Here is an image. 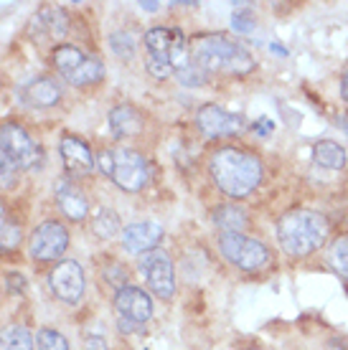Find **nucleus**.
<instances>
[{"mask_svg":"<svg viewBox=\"0 0 348 350\" xmlns=\"http://www.w3.org/2000/svg\"><path fill=\"white\" fill-rule=\"evenodd\" d=\"M13 183H16V167L10 165V160L0 152V191L13 188Z\"/></svg>","mask_w":348,"mask_h":350,"instance_id":"c85d7f7f","label":"nucleus"},{"mask_svg":"<svg viewBox=\"0 0 348 350\" xmlns=\"http://www.w3.org/2000/svg\"><path fill=\"white\" fill-rule=\"evenodd\" d=\"M49 284H51V292L61 299V302L77 305L79 299L84 297V287H87L84 269L79 267V262L64 259V262H59L51 269V274H49Z\"/></svg>","mask_w":348,"mask_h":350,"instance_id":"9b49d317","label":"nucleus"},{"mask_svg":"<svg viewBox=\"0 0 348 350\" xmlns=\"http://www.w3.org/2000/svg\"><path fill=\"white\" fill-rule=\"evenodd\" d=\"M163 239V228L158 221H138L122 231V246L130 254H148Z\"/></svg>","mask_w":348,"mask_h":350,"instance_id":"2eb2a0df","label":"nucleus"},{"mask_svg":"<svg viewBox=\"0 0 348 350\" xmlns=\"http://www.w3.org/2000/svg\"><path fill=\"white\" fill-rule=\"evenodd\" d=\"M110 49H112L114 56H120V59H132L135 56V36L130 31H114L110 36Z\"/></svg>","mask_w":348,"mask_h":350,"instance_id":"b1692460","label":"nucleus"},{"mask_svg":"<svg viewBox=\"0 0 348 350\" xmlns=\"http://www.w3.org/2000/svg\"><path fill=\"white\" fill-rule=\"evenodd\" d=\"M36 348L38 350H69V342L61 333L51 330V327H41L36 335Z\"/></svg>","mask_w":348,"mask_h":350,"instance_id":"a878e982","label":"nucleus"},{"mask_svg":"<svg viewBox=\"0 0 348 350\" xmlns=\"http://www.w3.org/2000/svg\"><path fill=\"white\" fill-rule=\"evenodd\" d=\"M211 175L221 193L232 198H244L260 185L262 163L239 148H221L211 158Z\"/></svg>","mask_w":348,"mask_h":350,"instance_id":"f257e3e1","label":"nucleus"},{"mask_svg":"<svg viewBox=\"0 0 348 350\" xmlns=\"http://www.w3.org/2000/svg\"><path fill=\"white\" fill-rule=\"evenodd\" d=\"M214 221H216V226H221L224 231L239 234V231L247 226V213H244L239 206H219V208L214 211Z\"/></svg>","mask_w":348,"mask_h":350,"instance_id":"4be33fe9","label":"nucleus"},{"mask_svg":"<svg viewBox=\"0 0 348 350\" xmlns=\"http://www.w3.org/2000/svg\"><path fill=\"white\" fill-rule=\"evenodd\" d=\"M82 340H84V348L87 350H110L107 348L105 335H99V333H87Z\"/></svg>","mask_w":348,"mask_h":350,"instance_id":"7c9ffc66","label":"nucleus"},{"mask_svg":"<svg viewBox=\"0 0 348 350\" xmlns=\"http://www.w3.org/2000/svg\"><path fill=\"white\" fill-rule=\"evenodd\" d=\"M232 26L239 31V33H252L254 31V21L244 10H236L234 16H232Z\"/></svg>","mask_w":348,"mask_h":350,"instance_id":"c756f323","label":"nucleus"},{"mask_svg":"<svg viewBox=\"0 0 348 350\" xmlns=\"http://www.w3.org/2000/svg\"><path fill=\"white\" fill-rule=\"evenodd\" d=\"M61 87L49 77H38V79L28 81L26 87H21V102L34 109H46V107L59 105Z\"/></svg>","mask_w":348,"mask_h":350,"instance_id":"f3484780","label":"nucleus"},{"mask_svg":"<svg viewBox=\"0 0 348 350\" xmlns=\"http://www.w3.org/2000/svg\"><path fill=\"white\" fill-rule=\"evenodd\" d=\"M0 350H34V338L23 325H10L0 330Z\"/></svg>","mask_w":348,"mask_h":350,"instance_id":"412c9836","label":"nucleus"},{"mask_svg":"<svg viewBox=\"0 0 348 350\" xmlns=\"http://www.w3.org/2000/svg\"><path fill=\"white\" fill-rule=\"evenodd\" d=\"M95 231H97V237L112 239L114 234L120 231V219H117V213L110 208H99V213L95 216Z\"/></svg>","mask_w":348,"mask_h":350,"instance_id":"393cba45","label":"nucleus"},{"mask_svg":"<svg viewBox=\"0 0 348 350\" xmlns=\"http://www.w3.org/2000/svg\"><path fill=\"white\" fill-rule=\"evenodd\" d=\"M56 203L64 211V216L71 221H84L89 213L87 196L79 191L77 185H71L69 180H59L56 183Z\"/></svg>","mask_w":348,"mask_h":350,"instance_id":"a211bd4d","label":"nucleus"},{"mask_svg":"<svg viewBox=\"0 0 348 350\" xmlns=\"http://www.w3.org/2000/svg\"><path fill=\"white\" fill-rule=\"evenodd\" d=\"M99 170L112 178L114 183L120 185L122 191H142L145 183L150 180V167L145 163V158L127 148H110L102 150L97 158Z\"/></svg>","mask_w":348,"mask_h":350,"instance_id":"39448f33","label":"nucleus"},{"mask_svg":"<svg viewBox=\"0 0 348 350\" xmlns=\"http://www.w3.org/2000/svg\"><path fill=\"white\" fill-rule=\"evenodd\" d=\"M140 271L148 282L150 292H156L158 297L171 299L175 295V274H173V262L166 252L153 249L140 259Z\"/></svg>","mask_w":348,"mask_h":350,"instance_id":"9d476101","label":"nucleus"},{"mask_svg":"<svg viewBox=\"0 0 348 350\" xmlns=\"http://www.w3.org/2000/svg\"><path fill=\"white\" fill-rule=\"evenodd\" d=\"M107 122H110V130H112L114 137H132L142 130V114L130 105H120L110 112Z\"/></svg>","mask_w":348,"mask_h":350,"instance_id":"6ab92c4d","label":"nucleus"},{"mask_svg":"<svg viewBox=\"0 0 348 350\" xmlns=\"http://www.w3.org/2000/svg\"><path fill=\"white\" fill-rule=\"evenodd\" d=\"M199 130L206 137H227V135H239L247 127V120L242 114L227 112L216 105H203L196 114Z\"/></svg>","mask_w":348,"mask_h":350,"instance_id":"ddd939ff","label":"nucleus"},{"mask_svg":"<svg viewBox=\"0 0 348 350\" xmlns=\"http://www.w3.org/2000/svg\"><path fill=\"white\" fill-rule=\"evenodd\" d=\"M140 8L148 10V13H156V10L160 8V3H145V0H142V3H140Z\"/></svg>","mask_w":348,"mask_h":350,"instance_id":"c9c22d12","label":"nucleus"},{"mask_svg":"<svg viewBox=\"0 0 348 350\" xmlns=\"http://www.w3.org/2000/svg\"><path fill=\"white\" fill-rule=\"evenodd\" d=\"M21 244V228L8 219V211L0 203V252H13Z\"/></svg>","mask_w":348,"mask_h":350,"instance_id":"5701e85b","label":"nucleus"},{"mask_svg":"<svg viewBox=\"0 0 348 350\" xmlns=\"http://www.w3.org/2000/svg\"><path fill=\"white\" fill-rule=\"evenodd\" d=\"M191 62L203 71H232L244 74L254 69L252 53L227 36H199L191 49Z\"/></svg>","mask_w":348,"mask_h":350,"instance_id":"20e7f679","label":"nucleus"},{"mask_svg":"<svg viewBox=\"0 0 348 350\" xmlns=\"http://www.w3.org/2000/svg\"><path fill=\"white\" fill-rule=\"evenodd\" d=\"M66 246H69V231L59 221H44L34 228L28 252L36 262H51L66 252Z\"/></svg>","mask_w":348,"mask_h":350,"instance_id":"1a4fd4ad","label":"nucleus"},{"mask_svg":"<svg viewBox=\"0 0 348 350\" xmlns=\"http://www.w3.org/2000/svg\"><path fill=\"white\" fill-rule=\"evenodd\" d=\"M61 160L71 175H89L95 170V158H92V150L84 140H79L74 135H64L59 145Z\"/></svg>","mask_w":348,"mask_h":350,"instance_id":"dca6fc26","label":"nucleus"},{"mask_svg":"<svg viewBox=\"0 0 348 350\" xmlns=\"http://www.w3.org/2000/svg\"><path fill=\"white\" fill-rule=\"evenodd\" d=\"M343 127H346V132H348V117H346V122H343Z\"/></svg>","mask_w":348,"mask_h":350,"instance_id":"e433bc0d","label":"nucleus"},{"mask_svg":"<svg viewBox=\"0 0 348 350\" xmlns=\"http://www.w3.org/2000/svg\"><path fill=\"white\" fill-rule=\"evenodd\" d=\"M107 271V269H105ZM107 280L112 282V284H120V282L127 280V271L122 269L120 264H112V271H107Z\"/></svg>","mask_w":348,"mask_h":350,"instance_id":"72a5a7b5","label":"nucleus"},{"mask_svg":"<svg viewBox=\"0 0 348 350\" xmlns=\"http://www.w3.org/2000/svg\"><path fill=\"white\" fill-rule=\"evenodd\" d=\"M0 152L18 170H38L46 160L44 150L36 145V140L26 132V127L18 122L0 124Z\"/></svg>","mask_w":348,"mask_h":350,"instance_id":"0eeeda50","label":"nucleus"},{"mask_svg":"<svg viewBox=\"0 0 348 350\" xmlns=\"http://www.w3.org/2000/svg\"><path fill=\"white\" fill-rule=\"evenodd\" d=\"M66 31H69V18H66L64 10L53 8V5L36 10L31 21H28V38L38 46L59 41V38L66 36Z\"/></svg>","mask_w":348,"mask_h":350,"instance_id":"f8f14e48","label":"nucleus"},{"mask_svg":"<svg viewBox=\"0 0 348 350\" xmlns=\"http://www.w3.org/2000/svg\"><path fill=\"white\" fill-rule=\"evenodd\" d=\"M340 94H343V99L348 102V69H346V74H343V81H340Z\"/></svg>","mask_w":348,"mask_h":350,"instance_id":"f704fd0d","label":"nucleus"},{"mask_svg":"<svg viewBox=\"0 0 348 350\" xmlns=\"http://www.w3.org/2000/svg\"><path fill=\"white\" fill-rule=\"evenodd\" d=\"M0 87H3V79H0Z\"/></svg>","mask_w":348,"mask_h":350,"instance_id":"4c0bfd02","label":"nucleus"},{"mask_svg":"<svg viewBox=\"0 0 348 350\" xmlns=\"http://www.w3.org/2000/svg\"><path fill=\"white\" fill-rule=\"evenodd\" d=\"M313 160L315 165L325 167V170H340V167L346 165V150L340 148L338 142L321 140L313 148Z\"/></svg>","mask_w":348,"mask_h":350,"instance_id":"aec40b11","label":"nucleus"},{"mask_svg":"<svg viewBox=\"0 0 348 350\" xmlns=\"http://www.w3.org/2000/svg\"><path fill=\"white\" fill-rule=\"evenodd\" d=\"M191 62L186 36L175 26H156L145 33V69L156 79H166Z\"/></svg>","mask_w":348,"mask_h":350,"instance_id":"f03ea898","label":"nucleus"},{"mask_svg":"<svg viewBox=\"0 0 348 350\" xmlns=\"http://www.w3.org/2000/svg\"><path fill=\"white\" fill-rule=\"evenodd\" d=\"M175 77H178V81L186 84V87H201V84L206 81V71L201 69V66H196L193 62H188L186 66H181V69L175 71Z\"/></svg>","mask_w":348,"mask_h":350,"instance_id":"cd10ccee","label":"nucleus"},{"mask_svg":"<svg viewBox=\"0 0 348 350\" xmlns=\"http://www.w3.org/2000/svg\"><path fill=\"white\" fill-rule=\"evenodd\" d=\"M328 237V221L318 211H290L277 221L279 246L293 256H305L323 246Z\"/></svg>","mask_w":348,"mask_h":350,"instance_id":"7ed1b4c3","label":"nucleus"},{"mask_svg":"<svg viewBox=\"0 0 348 350\" xmlns=\"http://www.w3.org/2000/svg\"><path fill=\"white\" fill-rule=\"evenodd\" d=\"M219 249H221V254H224L227 262L236 264V267L244 271H257L270 264L267 246L262 244V241H257V239L244 237V234L224 231V234L219 237Z\"/></svg>","mask_w":348,"mask_h":350,"instance_id":"6e6552de","label":"nucleus"},{"mask_svg":"<svg viewBox=\"0 0 348 350\" xmlns=\"http://www.w3.org/2000/svg\"><path fill=\"white\" fill-rule=\"evenodd\" d=\"M5 282H8V289L13 292V295H23V292H26V280H23V274L10 271L8 277H5Z\"/></svg>","mask_w":348,"mask_h":350,"instance_id":"2f4dec72","label":"nucleus"},{"mask_svg":"<svg viewBox=\"0 0 348 350\" xmlns=\"http://www.w3.org/2000/svg\"><path fill=\"white\" fill-rule=\"evenodd\" d=\"M328 259H331L333 269L343 274L348 280V237H340L336 244L331 246V252H328Z\"/></svg>","mask_w":348,"mask_h":350,"instance_id":"bb28decb","label":"nucleus"},{"mask_svg":"<svg viewBox=\"0 0 348 350\" xmlns=\"http://www.w3.org/2000/svg\"><path fill=\"white\" fill-rule=\"evenodd\" d=\"M114 310L120 312V320L132 325H142L153 317V299L140 287H120L114 295Z\"/></svg>","mask_w":348,"mask_h":350,"instance_id":"4468645a","label":"nucleus"},{"mask_svg":"<svg viewBox=\"0 0 348 350\" xmlns=\"http://www.w3.org/2000/svg\"><path fill=\"white\" fill-rule=\"evenodd\" d=\"M272 130H275V122H272V120H267V117H262V120H257V122H254V132H257L260 137H267V135H272Z\"/></svg>","mask_w":348,"mask_h":350,"instance_id":"473e14b6","label":"nucleus"},{"mask_svg":"<svg viewBox=\"0 0 348 350\" xmlns=\"http://www.w3.org/2000/svg\"><path fill=\"white\" fill-rule=\"evenodd\" d=\"M51 62L56 66V71L64 77V81H69L74 87H89V84H97V81L105 79L102 62L97 56H92V53L82 51L79 46H56L51 53Z\"/></svg>","mask_w":348,"mask_h":350,"instance_id":"423d86ee","label":"nucleus"}]
</instances>
